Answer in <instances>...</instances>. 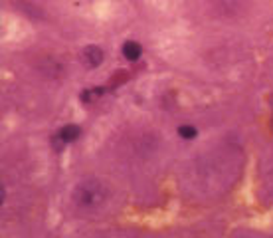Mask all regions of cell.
<instances>
[{
    "instance_id": "5",
    "label": "cell",
    "mask_w": 273,
    "mask_h": 238,
    "mask_svg": "<svg viewBox=\"0 0 273 238\" xmlns=\"http://www.w3.org/2000/svg\"><path fill=\"white\" fill-rule=\"evenodd\" d=\"M178 133H180V137H184V139H194L198 133H196V129L192 127V125H182V127H178Z\"/></svg>"
},
{
    "instance_id": "2",
    "label": "cell",
    "mask_w": 273,
    "mask_h": 238,
    "mask_svg": "<svg viewBox=\"0 0 273 238\" xmlns=\"http://www.w3.org/2000/svg\"><path fill=\"white\" fill-rule=\"evenodd\" d=\"M81 62L83 66L87 68H97L101 62H103V50L97 46H87L83 48V52H81Z\"/></svg>"
},
{
    "instance_id": "1",
    "label": "cell",
    "mask_w": 273,
    "mask_h": 238,
    "mask_svg": "<svg viewBox=\"0 0 273 238\" xmlns=\"http://www.w3.org/2000/svg\"><path fill=\"white\" fill-rule=\"evenodd\" d=\"M107 199V186L97 181V179H87V181H81L75 188H74V201L79 205V207H97L101 205L103 201Z\"/></svg>"
},
{
    "instance_id": "3",
    "label": "cell",
    "mask_w": 273,
    "mask_h": 238,
    "mask_svg": "<svg viewBox=\"0 0 273 238\" xmlns=\"http://www.w3.org/2000/svg\"><path fill=\"white\" fill-rule=\"evenodd\" d=\"M123 56H125L129 62L139 60V56H141V46H139L137 42H125V44H123Z\"/></svg>"
},
{
    "instance_id": "6",
    "label": "cell",
    "mask_w": 273,
    "mask_h": 238,
    "mask_svg": "<svg viewBox=\"0 0 273 238\" xmlns=\"http://www.w3.org/2000/svg\"><path fill=\"white\" fill-rule=\"evenodd\" d=\"M269 102H271V109H273V95H271V100H269ZM271 129H273V121H271Z\"/></svg>"
},
{
    "instance_id": "4",
    "label": "cell",
    "mask_w": 273,
    "mask_h": 238,
    "mask_svg": "<svg viewBox=\"0 0 273 238\" xmlns=\"http://www.w3.org/2000/svg\"><path fill=\"white\" fill-rule=\"evenodd\" d=\"M58 133H60V137H62L66 143H70V141H75V139L81 135V129H79L77 125H66V127H62Z\"/></svg>"
}]
</instances>
